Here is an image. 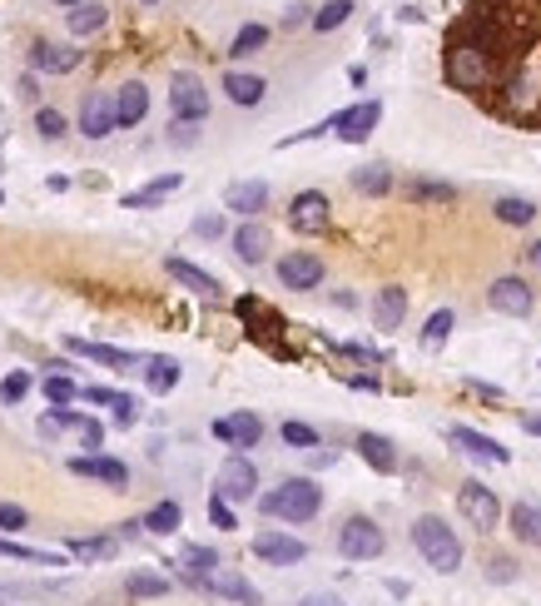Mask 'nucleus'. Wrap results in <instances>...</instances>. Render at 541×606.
Listing matches in <instances>:
<instances>
[{"label":"nucleus","instance_id":"obj_56","mask_svg":"<svg viewBox=\"0 0 541 606\" xmlns=\"http://www.w3.org/2000/svg\"><path fill=\"white\" fill-rule=\"evenodd\" d=\"M169 140H174V145H194V125H179V120H174V135H169Z\"/></svg>","mask_w":541,"mask_h":606},{"label":"nucleus","instance_id":"obj_44","mask_svg":"<svg viewBox=\"0 0 541 606\" xmlns=\"http://www.w3.org/2000/svg\"><path fill=\"white\" fill-rule=\"evenodd\" d=\"M35 130H40V140H65V115L55 105H40L35 110Z\"/></svg>","mask_w":541,"mask_h":606},{"label":"nucleus","instance_id":"obj_47","mask_svg":"<svg viewBox=\"0 0 541 606\" xmlns=\"http://www.w3.org/2000/svg\"><path fill=\"white\" fill-rule=\"evenodd\" d=\"M110 413H115V428H135L139 423V403L130 398V393H120V398L110 403Z\"/></svg>","mask_w":541,"mask_h":606},{"label":"nucleus","instance_id":"obj_24","mask_svg":"<svg viewBox=\"0 0 541 606\" xmlns=\"http://www.w3.org/2000/svg\"><path fill=\"white\" fill-rule=\"evenodd\" d=\"M273 249V234L259 224V219H244L239 229H234V254H239V264H264Z\"/></svg>","mask_w":541,"mask_h":606},{"label":"nucleus","instance_id":"obj_18","mask_svg":"<svg viewBox=\"0 0 541 606\" xmlns=\"http://www.w3.org/2000/svg\"><path fill=\"white\" fill-rule=\"evenodd\" d=\"M164 274L174 279V284H184L189 294H199V299L219 303L224 299V284L209 274V269H199V264H189V259H164Z\"/></svg>","mask_w":541,"mask_h":606},{"label":"nucleus","instance_id":"obj_27","mask_svg":"<svg viewBox=\"0 0 541 606\" xmlns=\"http://www.w3.org/2000/svg\"><path fill=\"white\" fill-rule=\"evenodd\" d=\"M507 527H512V537H517L522 547H541V502H532V497L512 502Z\"/></svg>","mask_w":541,"mask_h":606},{"label":"nucleus","instance_id":"obj_52","mask_svg":"<svg viewBox=\"0 0 541 606\" xmlns=\"http://www.w3.org/2000/svg\"><path fill=\"white\" fill-rule=\"evenodd\" d=\"M298 25H313L308 5H288V10H283V30H298Z\"/></svg>","mask_w":541,"mask_h":606},{"label":"nucleus","instance_id":"obj_42","mask_svg":"<svg viewBox=\"0 0 541 606\" xmlns=\"http://www.w3.org/2000/svg\"><path fill=\"white\" fill-rule=\"evenodd\" d=\"M0 557H10V562H35V567H65V557L35 552V547H20V542H5V537H0Z\"/></svg>","mask_w":541,"mask_h":606},{"label":"nucleus","instance_id":"obj_35","mask_svg":"<svg viewBox=\"0 0 541 606\" xmlns=\"http://www.w3.org/2000/svg\"><path fill=\"white\" fill-rule=\"evenodd\" d=\"M105 20H110V10H105V5H95V0H85V5H75V10L65 15L70 35H95Z\"/></svg>","mask_w":541,"mask_h":606},{"label":"nucleus","instance_id":"obj_5","mask_svg":"<svg viewBox=\"0 0 541 606\" xmlns=\"http://www.w3.org/2000/svg\"><path fill=\"white\" fill-rule=\"evenodd\" d=\"M383 552H388V532H383L373 517L353 512V517L338 527V557H348V562H378Z\"/></svg>","mask_w":541,"mask_h":606},{"label":"nucleus","instance_id":"obj_8","mask_svg":"<svg viewBox=\"0 0 541 606\" xmlns=\"http://www.w3.org/2000/svg\"><path fill=\"white\" fill-rule=\"evenodd\" d=\"M323 274H328V264H323L313 249H293V254L278 259V284L293 289V294H313V289H323Z\"/></svg>","mask_w":541,"mask_h":606},{"label":"nucleus","instance_id":"obj_9","mask_svg":"<svg viewBox=\"0 0 541 606\" xmlns=\"http://www.w3.org/2000/svg\"><path fill=\"white\" fill-rule=\"evenodd\" d=\"M333 224V204L323 189H298L293 204H288V229L293 234H323Z\"/></svg>","mask_w":541,"mask_h":606},{"label":"nucleus","instance_id":"obj_29","mask_svg":"<svg viewBox=\"0 0 541 606\" xmlns=\"http://www.w3.org/2000/svg\"><path fill=\"white\" fill-rule=\"evenodd\" d=\"M179 378H184L179 358H169V353L144 358V383H149V393H174V388H179Z\"/></svg>","mask_w":541,"mask_h":606},{"label":"nucleus","instance_id":"obj_6","mask_svg":"<svg viewBox=\"0 0 541 606\" xmlns=\"http://www.w3.org/2000/svg\"><path fill=\"white\" fill-rule=\"evenodd\" d=\"M169 110H174L179 125H204L209 120V90H204V80L194 70H179L169 80Z\"/></svg>","mask_w":541,"mask_h":606},{"label":"nucleus","instance_id":"obj_19","mask_svg":"<svg viewBox=\"0 0 541 606\" xmlns=\"http://www.w3.org/2000/svg\"><path fill=\"white\" fill-rule=\"evenodd\" d=\"M224 209L239 214V219H259V214L269 209V184H264V179H239V184H229V189H224Z\"/></svg>","mask_w":541,"mask_h":606},{"label":"nucleus","instance_id":"obj_3","mask_svg":"<svg viewBox=\"0 0 541 606\" xmlns=\"http://www.w3.org/2000/svg\"><path fill=\"white\" fill-rule=\"evenodd\" d=\"M412 547H417V557H422L432 572H442V577H452V572L462 567V537H457L437 512H422V517L412 522Z\"/></svg>","mask_w":541,"mask_h":606},{"label":"nucleus","instance_id":"obj_22","mask_svg":"<svg viewBox=\"0 0 541 606\" xmlns=\"http://www.w3.org/2000/svg\"><path fill=\"white\" fill-rule=\"evenodd\" d=\"M407 318V289L403 284H383L378 294H373V328H383V333H398Z\"/></svg>","mask_w":541,"mask_h":606},{"label":"nucleus","instance_id":"obj_50","mask_svg":"<svg viewBox=\"0 0 541 606\" xmlns=\"http://www.w3.org/2000/svg\"><path fill=\"white\" fill-rule=\"evenodd\" d=\"M25 522H30V512H25L20 502H0V527H5V532H20Z\"/></svg>","mask_w":541,"mask_h":606},{"label":"nucleus","instance_id":"obj_14","mask_svg":"<svg viewBox=\"0 0 541 606\" xmlns=\"http://www.w3.org/2000/svg\"><path fill=\"white\" fill-rule=\"evenodd\" d=\"M447 443L462 448L467 457H477V462H497V467L512 462V453H507L497 438H487V433H477V428H467V423H452V428H447Z\"/></svg>","mask_w":541,"mask_h":606},{"label":"nucleus","instance_id":"obj_63","mask_svg":"<svg viewBox=\"0 0 541 606\" xmlns=\"http://www.w3.org/2000/svg\"><path fill=\"white\" fill-rule=\"evenodd\" d=\"M0 199H5V194H0Z\"/></svg>","mask_w":541,"mask_h":606},{"label":"nucleus","instance_id":"obj_55","mask_svg":"<svg viewBox=\"0 0 541 606\" xmlns=\"http://www.w3.org/2000/svg\"><path fill=\"white\" fill-rule=\"evenodd\" d=\"M467 388L482 393V398H502V388H497V383H482V378H467Z\"/></svg>","mask_w":541,"mask_h":606},{"label":"nucleus","instance_id":"obj_53","mask_svg":"<svg viewBox=\"0 0 541 606\" xmlns=\"http://www.w3.org/2000/svg\"><path fill=\"white\" fill-rule=\"evenodd\" d=\"M298 606H348L338 592H308V597H298Z\"/></svg>","mask_w":541,"mask_h":606},{"label":"nucleus","instance_id":"obj_13","mask_svg":"<svg viewBox=\"0 0 541 606\" xmlns=\"http://www.w3.org/2000/svg\"><path fill=\"white\" fill-rule=\"evenodd\" d=\"M115 130H120V120H115V95H105V90L85 95V105H80V135H85V140H110Z\"/></svg>","mask_w":541,"mask_h":606},{"label":"nucleus","instance_id":"obj_4","mask_svg":"<svg viewBox=\"0 0 541 606\" xmlns=\"http://www.w3.org/2000/svg\"><path fill=\"white\" fill-rule=\"evenodd\" d=\"M457 512H462V522L472 527V532H497L502 527V497L487 487V482H477V477H467L462 487H457Z\"/></svg>","mask_w":541,"mask_h":606},{"label":"nucleus","instance_id":"obj_51","mask_svg":"<svg viewBox=\"0 0 541 606\" xmlns=\"http://www.w3.org/2000/svg\"><path fill=\"white\" fill-rule=\"evenodd\" d=\"M194 234H199V239H219V234H224V219H219V214H199V219H194Z\"/></svg>","mask_w":541,"mask_h":606},{"label":"nucleus","instance_id":"obj_36","mask_svg":"<svg viewBox=\"0 0 541 606\" xmlns=\"http://www.w3.org/2000/svg\"><path fill=\"white\" fill-rule=\"evenodd\" d=\"M269 45V25H259V20H249V25H239V35H234V45H229V55L234 60H249V55H259Z\"/></svg>","mask_w":541,"mask_h":606},{"label":"nucleus","instance_id":"obj_46","mask_svg":"<svg viewBox=\"0 0 541 606\" xmlns=\"http://www.w3.org/2000/svg\"><path fill=\"white\" fill-rule=\"evenodd\" d=\"M209 522L219 527V532H239V517H234V502H224L219 492L209 497Z\"/></svg>","mask_w":541,"mask_h":606},{"label":"nucleus","instance_id":"obj_37","mask_svg":"<svg viewBox=\"0 0 541 606\" xmlns=\"http://www.w3.org/2000/svg\"><path fill=\"white\" fill-rule=\"evenodd\" d=\"M120 547V537H70V557L80 562H110Z\"/></svg>","mask_w":541,"mask_h":606},{"label":"nucleus","instance_id":"obj_23","mask_svg":"<svg viewBox=\"0 0 541 606\" xmlns=\"http://www.w3.org/2000/svg\"><path fill=\"white\" fill-rule=\"evenodd\" d=\"M65 348L70 353H80V358H90V363H100V368H139L144 358L130 353V348H110V343H90V338H65Z\"/></svg>","mask_w":541,"mask_h":606},{"label":"nucleus","instance_id":"obj_15","mask_svg":"<svg viewBox=\"0 0 541 606\" xmlns=\"http://www.w3.org/2000/svg\"><path fill=\"white\" fill-rule=\"evenodd\" d=\"M204 592H214V597H224V602H239V606H264V592L244 577V572H234V567H219V572H209L204 577Z\"/></svg>","mask_w":541,"mask_h":606},{"label":"nucleus","instance_id":"obj_41","mask_svg":"<svg viewBox=\"0 0 541 606\" xmlns=\"http://www.w3.org/2000/svg\"><path fill=\"white\" fill-rule=\"evenodd\" d=\"M278 438L288 443V448H298V453H313L323 438H318V428H308V423H298V418H288L283 428H278Z\"/></svg>","mask_w":541,"mask_h":606},{"label":"nucleus","instance_id":"obj_54","mask_svg":"<svg viewBox=\"0 0 541 606\" xmlns=\"http://www.w3.org/2000/svg\"><path fill=\"white\" fill-rule=\"evenodd\" d=\"M80 398H85V403H105V408H110L120 393H115V388H80Z\"/></svg>","mask_w":541,"mask_h":606},{"label":"nucleus","instance_id":"obj_16","mask_svg":"<svg viewBox=\"0 0 541 606\" xmlns=\"http://www.w3.org/2000/svg\"><path fill=\"white\" fill-rule=\"evenodd\" d=\"M80 60H85V50H75V45H55V40L30 45V70H40V75H70V70H80Z\"/></svg>","mask_w":541,"mask_h":606},{"label":"nucleus","instance_id":"obj_45","mask_svg":"<svg viewBox=\"0 0 541 606\" xmlns=\"http://www.w3.org/2000/svg\"><path fill=\"white\" fill-rule=\"evenodd\" d=\"M45 398H50L55 408H65V403H75V398H80V388H75L65 373H50V378H45Z\"/></svg>","mask_w":541,"mask_h":606},{"label":"nucleus","instance_id":"obj_11","mask_svg":"<svg viewBox=\"0 0 541 606\" xmlns=\"http://www.w3.org/2000/svg\"><path fill=\"white\" fill-rule=\"evenodd\" d=\"M254 557H259L264 567H298V562L308 557V542H303V537H293V532L264 527V532L254 537Z\"/></svg>","mask_w":541,"mask_h":606},{"label":"nucleus","instance_id":"obj_31","mask_svg":"<svg viewBox=\"0 0 541 606\" xmlns=\"http://www.w3.org/2000/svg\"><path fill=\"white\" fill-rule=\"evenodd\" d=\"M125 597H135V602H159V597H169V577L154 572V567H135V572L125 577Z\"/></svg>","mask_w":541,"mask_h":606},{"label":"nucleus","instance_id":"obj_61","mask_svg":"<svg viewBox=\"0 0 541 606\" xmlns=\"http://www.w3.org/2000/svg\"><path fill=\"white\" fill-rule=\"evenodd\" d=\"M55 5H70V10H75V5H85V0H55Z\"/></svg>","mask_w":541,"mask_h":606},{"label":"nucleus","instance_id":"obj_34","mask_svg":"<svg viewBox=\"0 0 541 606\" xmlns=\"http://www.w3.org/2000/svg\"><path fill=\"white\" fill-rule=\"evenodd\" d=\"M492 214H497V224H512V229H527L532 219H537L541 209L532 199H522V194H502L497 204H492Z\"/></svg>","mask_w":541,"mask_h":606},{"label":"nucleus","instance_id":"obj_39","mask_svg":"<svg viewBox=\"0 0 541 606\" xmlns=\"http://www.w3.org/2000/svg\"><path fill=\"white\" fill-rule=\"evenodd\" d=\"M353 10H358L353 0H328L323 10H313V30H318V35H328V30L348 25V20H353Z\"/></svg>","mask_w":541,"mask_h":606},{"label":"nucleus","instance_id":"obj_60","mask_svg":"<svg viewBox=\"0 0 541 606\" xmlns=\"http://www.w3.org/2000/svg\"><path fill=\"white\" fill-rule=\"evenodd\" d=\"M5 130H10V115H5V110H0V140H5Z\"/></svg>","mask_w":541,"mask_h":606},{"label":"nucleus","instance_id":"obj_40","mask_svg":"<svg viewBox=\"0 0 541 606\" xmlns=\"http://www.w3.org/2000/svg\"><path fill=\"white\" fill-rule=\"evenodd\" d=\"M55 413H60V423H65V428H75V433H80V443H85V448H105V428H100L95 418H80V413H70V408H55Z\"/></svg>","mask_w":541,"mask_h":606},{"label":"nucleus","instance_id":"obj_32","mask_svg":"<svg viewBox=\"0 0 541 606\" xmlns=\"http://www.w3.org/2000/svg\"><path fill=\"white\" fill-rule=\"evenodd\" d=\"M348 184H353L358 194H368V199H383V194L393 189V169H388V164H358V169L348 174Z\"/></svg>","mask_w":541,"mask_h":606},{"label":"nucleus","instance_id":"obj_17","mask_svg":"<svg viewBox=\"0 0 541 606\" xmlns=\"http://www.w3.org/2000/svg\"><path fill=\"white\" fill-rule=\"evenodd\" d=\"M209 433H214L219 443H229V448H259L264 418H259V413H229V418H214Z\"/></svg>","mask_w":541,"mask_h":606},{"label":"nucleus","instance_id":"obj_21","mask_svg":"<svg viewBox=\"0 0 541 606\" xmlns=\"http://www.w3.org/2000/svg\"><path fill=\"white\" fill-rule=\"evenodd\" d=\"M353 448H358V457H363L378 477H393V472L403 467V457H398V448H393V438H383V433H358Z\"/></svg>","mask_w":541,"mask_h":606},{"label":"nucleus","instance_id":"obj_33","mask_svg":"<svg viewBox=\"0 0 541 606\" xmlns=\"http://www.w3.org/2000/svg\"><path fill=\"white\" fill-rule=\"evenodd\" d=\"M139 522H144V532H154V537H174V532L184 527V507H179V502H154Z\"/></svg>","mask_w":541,"mask_h":606},{"label":"nucleus","instance_id":"obj_7","mask_svg":"<svg viewBox=\"0 0 541 606\" xmlns=\"http://www.w3.org/2000/svg\"><path fill=\"white\" fill-rule=\"evenodd\" d=\"M214 492L224 502H254L259 497V467H254V457H244V453L224 457V467L214 477Z\"/></svg>","mask_w":541,"mask_h":606},{"label":"nucleus","instance_id":"obj_58","mask_svg":"<svg viewBox=\"0 0 541 606\" xmlns=\"http://www.w3.org/2000/svg\"><path fill=\"white\" fill-rule=\"evenodd\" d=\"M139 532H144V522H120V532H115V537H125V542H135Z\"/></svg>","mask_w":541,"mask_h":606},{"label":"nucleus","instance_id":"obj_62","mask_svg":"<svg viewBox=\"0 0 541 606\" xmlns=\"http://www.w3.org/2000/svg\"><path fill=\"white\" fill-rule=\"evenodd\" d=\"M144 5H159V0H144Z\"/></svg>","mask_w":541,"mask_h":606},{"label":"nucleus","instance_id":"obj_10","mask_svg":"<svg viewBox=\"0 0 541 606\" xmlns=\"http://www.w3.org/2000/svg\"><path fill=\"white\" fill-rule=\"evenodd\" d=\"M487 308H492V313H507V318H532L537 289H532L527 279H517V274H502V279H492V289H487Z\"/></svg>","mask_w":541,"mask_h":606},{"label":"nucleus","instance_id":"obj_20","mask_svg":"<svg viewBox=\"0 0 541 606\" xmlns=\"http://www.w3.org/2000/svg\"><path fill=\"white\" fill-rule=\"evenodd\" d=\"M70 472L75 477H95L105 487H130V467L120 457H105V453H85V457H70Z\"/></svg>","mask_w":541,"mask_h":606},{"label":"nucleus","instance_id":"obj_30","mask_svg":"<svg viewBox=\"0 0 541 606\" xmlns=\"http://www.w3.org/2000/svg\"><path fill=\"white\" fill-rule=\"evenodd\" d=\"M179 567H184L189 587H204V577H209V572H219L224 562H219V552H214V547H199V542H189V547L179 552Z\"/></svg>","mask_w":541,"mask_h":606},{"label":"nucleus","instance_id":"obj_2","mask_svg":"<svg viewBox=\"0 0 541 606\" xmlns=\"http://www.w3.org/2000/svg\"><path fill=\"white\" fill-rule=\"evenodd\" d=\"M259 507H264V517H273V522L303 527V522H313L323 512V487L313 477H283L273 492L259 497Z\"/></svg>","mask_w":541,"mask_h":606},{"label":"nucleus","instance_id":"obj_48","mask_svg":"<svg viewBox=\"0 0 541 606\" xmlns=\"http://www.w3.org/2000/svg\"><path fill=\"white\" fill-rule=\"evenodd\" d=\"M487 582H497V587L517 582V562L512 557H487Z\"/></svg>","mask_w":541,"mask_h":606},{"label":"nucleus","instance_id":"obj_57","mask_svg":"<svg viewBox=\"0 0 541 606\" xmlns=\"http://www.w3.org/2000/svg\"><path fill=\"white\" fill-rule=\"evenodd\" d=\"M522 433H532V438H541V413H522Z\"/></svg>","mask_w":541,"mask_h":606},{"label":"nucleus","instance_id":"obj_28","mask_svg":"<svg viewBox=\"0 0 541 606\" xmlns=\"http://www.w3.org/2000/svg\"><path fill=\"white\" fill-rule=\"evenodd\" d=\"M179 184H184V174H159V179H149L144 189H130L120 204H125V209H154V204H164L169 194H179Z\"/></svg>","mask_w":541,"mask_h":606},{"label":"nucleus","instance_id":"obj_1","mask_svg":"<svg viewBox=\"0 0 541 606\" xmlns=\"http://www.w3.org/2000/svg\"><path fill=\"white\" fill-rule=\"evenodd\" d=\"M442 75H447V85L452 90H462V95H482L492 80H497V55L492 50H482V45H472V40H447V55H442Z\"/></svg>","mask_w":541,"mask_h":606},{"label":"nucleus","instance_id":"obj_59","mask_svg":"<svg viewBox=\"0 0 541 606\" xmlns=\"http://www.w3.org/2000/svg\"><path fill=\"white\" fill-rule=\"evenodd\" d=\"M527 264H532V269H541V239H532V249H527Z\"/></svg>","mask_w":541,"mask_h":606},{"label":"nucleus","instance_id":"obj_25","mask_svg":"<svg viewBox=\"0 0 541 606\" xmlns=\"http://www.w3.org/2000/svg\"><path fill=\"white\" fill-rule=\"evenodd\" d=\"M224 95H229L234 105L254 110V105H264L269 80H264V75H254V70H229V75H224Z\"/></svg>","mask_w":541,"mask_h":606},{"label":"nucleus","instance_id":"obj_49","mask_svg":"<svg viewBox=\"0 0 541 606\" xmlns=\"http://www.w3.org/2000/svg\"><path fill=\"white\" fill-rule=\"evenodd\" d=\"M30 393V373H10L5 383H0V403H20Z\"/></svg>","mask_w":541,"mask_h":606},{"label":"nucleus","instance_id":"obj_26","mask_svg":"<svg viewBox=\"0 0 541 606\" xmlns=\"http://www.w3.org/2000/svg\"><path fill=\"white\" fill-rule=\"evenodd\" d=\"M144 115H149V90L139 80H125L115 90V120H120V130H135Z\"/></svg>","mask_w":541,"mask_h":606},{"label":"nucleus","instance_id":"obj_43","mask_svg":"<svg viewBox=\"0 0 541 606\" xmlns=\"http://www.w3.org/2000/svg\"><path fill=\"white\" fill-rule=\"evenodd\" d=\"M407 194H412L417 204H452V199H457V189H452V184H437V179H417Z\"/></svg>","mask_w":541,"mask_h":606},{"label":"nucleus","instance_id":"obj_12","mask_svg":"<svg viewBox=\"0 0 541 606\" xmlns=\"http://www.w3.org/2000/svg\"><path fill=\"white\" fill-rule=\"evenodd\" d=\"M378 120H383V100H358V105H348V110L333 115V135L343 145H363L378 130Z\"/></svg>","mask_w":541,"mask_h":606},{"label":"nucleus","instance_id":"obj_38","mask_svg":"<svg viewBox=\"0 0 541 606\" xmlns=\"http://www.w3.org/2000/svg\"><path fill=\"white\" fill-rule=\"evenodd\" d=\"M452 328H457V313H452V308H437V313L422 323V348H442V343L452 338Z\"/></svg>","mask_w":541,"mask_h":606}]
</instances>
